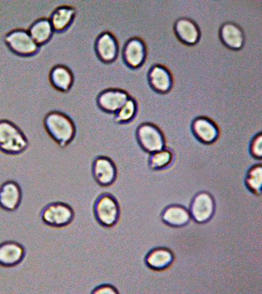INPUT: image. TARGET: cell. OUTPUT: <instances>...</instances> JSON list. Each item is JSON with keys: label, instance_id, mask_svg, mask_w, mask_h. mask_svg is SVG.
<instances>
[{"label": "cell", "instance_id": "obj_1", "mask_svg": "<svg viewBox=\"0 0 262 294\" xmlns=\"http://www.w3.org/2000/svg\"><path fill=\"white\" fill-rule=\"evenodd\" d=\"M43 125L50 138L62 148L68 146L76 135V127L73 120L59 111H52L47 114Z\"/></svg>", "mask_w": 262, "mask_h": 294}, {"label": "cell", "instance_id": "obj_2", "mask_svg": "<svg viewBox=\"0 0 262 294\" xmlns=\"http://www.w3.org/2000/svg\"><path fill=\"white\" fill-rule=\"evenodd\" d=\"M29 141L22 130L13 122L0 119V152L16 156L24 153L28 149Z\"/></svg>", "mask_w": 262, "mask_h": 294}, {"label": "cell", "instance_id": "obj_3", "mask_svg": "<svg viewBox=\"0 0 262 294\" xmlns=\"http://www.w3.org/2000/svg\"><path fill=\"white\" fill-rule=\"evenodd\" d=\"M93 211L97 222L106 228L116 226L121 213L118 199L110 192H103L97 197L93 204Z\"/></svg>", "mask_w": 262, "mask_h": 294}, {"label": "cell", "instance_id": "obj_4", "mask_svg": "<svg viewBox=\"0 0 262 294\" xmlns=\"http://www.w3.org/2000/svg\"><path fill=\"white\" fill-rule=\"evenodd\" d=\"M75 213L69 204L61 202H52L45 205L40 213L42 222L53 228H62L69 226L75 218Z\"/></svg>", "mask_w": 262, "mask_h": 294}, {"label": "cell", "instance_id": "obj_5", "mask_svg": "<svg viewBox=\"0 0 262 294\" xmlns=\"http://www.w3.org/2000/svg\"><path fill=\"white\" fill-rule=\"evenodd\" d=\"M92 174L96 183L103 187L111 186L118 177V168L114 161L105 155L96 157L92 164Z\"/></svg>", "mask_w": 262, "mask_h": 294}, {"label": "cell", "instance_id": "obj_6", "mask_svg": "<svg viewBox=\"0 0 262 294\" xmlns=\"http://www.w3.org/2000/svg\"><path fill=\"white\" fill-rule=\"evenodd\" d=\"M136 136L140 146L147 153H153L161 151L163 146V139L159 130L153 125L144 122L138 126Z\"/></svg>", "mask_w": 262, "mask_h": 294}, {"label": "cell", "instance_id": "obj_7", "mask_svg": "<svg viewBox=\"0 0 262 294\" xmlns=\"http://www.w3.org/2000/svg\"><path fill=\"white\" fill-rule=\"evenodd\" d=\"M23 190L20 184L13 180H7L0 186V208L8 212H13L20 206Z\"/></svg>", "mask_w": 262, "mask_h": 294}, {"label": "cell", "instance_id": "obj_8", "mask_svg": "<svg viewBox=\"0 0 262 294\" xmlns=\"http://www.w3.org/2000/svg\"><path fill=\"white\" fill-rule=\"evenodd\" d=\"M125 90L118 88H109L102 91L97 97V104L103 111L116 113L129 97Z\"/></svg>", "mask_w": 262, "mask_h": 294}, {"label": "cell", "instance_id": "obj_9", "mask_svg": "<svg viewBox=\"0 0 262 294\" xmlns=\"http://www.w3.org/2000/svg\"><path fill=\"white\" fill-rule=\"evenodd\" d=\"M25 256V248L19 242L6 240L0 243V266L15 267L22 262Z\"/></svg>", "mask_w": 262, "mask_h": 294}, {"label": "cell", "instance_id": "obj_10", "mask_svg": "<svg viewBox=\"0 0 262 294\" xmlns=\"http://www.w3.org/2000/svg\"><path fill=\"white\" fill-rule=\"evenodd\" d=\"M146 54V50L144 42L137 37L129 39L126 42L123 51L125 63L132 68L141 66L145 59Z\"/></svg>", "mask_w": 262, "mask_h": 294}, {"label": "cell", "instance_id": "obj_11", "mask_svg": "<svg viewBox=\"0 0 262 294\" xmlns=\"http://www.w3.org/2000/svg\"><path fill=\"white\" fill-rule=\"evenodd\" d=\"M148 80L150 87L159 93L168 92L172 84L170 72L161 64L154 65L150 68L148 74Z\"/></svg>", "mask_w": 262, "mask_h": 294}, {"label": "cell", "instance_id": "obj_12", "mask_svg": "<svg viewBox=\"0 0 262 294\" xmlns=\"http://www.w3.org/2000/svg\"><path fill=\"white\" fill-rule=\"evenodd\" d=\"M95 48L99 58L103 62L109 63L116 58L118 53V44L116 38L111 33H102L97 37Z\"/></svg>", "mask_w": 262, "mask_h": 294}, {"label": "cell", "instance_id": "obj_13", "mask_svg": "<svg viewBox=\"0 0 262 294\" xmlns=\"http://www.w3.org/2000/svg\"><path fill=\"white\" fill-rule=\"evenodd\" d=\"M174 31L178 38L187 45L194 44L200 38V33L198 26L188 18L178 19L174 23Z\"/></svg>", "mask_w": 262, "mask_h": 294}, {"label": "cell", "instance_id": "obj_14", "mask_svg": "<svg viewBox=\"0 0 262 294\" xmlns=\"http://www.w3.org/2000/svg\"><path fill=\"white\" fill-rule=\"evenodd\" d=\"M10 46L16 52L22 54L33 53L37 50V44L30 35L24 31H15L7 37Z\"/></svg>", "mask_w": 262, "mask_h": 294}, {"label": "cell", "instance_id": "obj_15", "mask_svg": "<svg viewBox=\"0 0 262 294\" xmlns=\"http://www.w3.org/2000/svg\"><path fill=\"white\" fill-rule=\"evenodd\" d=\"M220 37L224 44L232 50L239 49L244 42L242 30L232 22H227L222 26L220 30Z\"/></svg>", "mask_w": 262, "mask_h": 294}, {"label": "cell", "instance_id": "obj_16", "mask_svg": "<svg viewBox=\"0 0 262 294\" xmlns=\"http://www.w3.org/2000/svg\"><path fill=\"white\" fill-rule=\"evenodd\" d=\"M213 208L211 198L205 193L199 194L193 201L191 207L192 215L198 222L205 221L211 215Z\"/></svg>", "mask_w": 262, "mask_h": 294}, {"label": "cell", "instance_id": "obj_17", "mask_svg": "<svg viewBox=\"0 0 262 294\" xmlns=\"http://www.w3.org/2000/svg\"><path fill=\"white\" fill-rule=\"evenodd\" d=\"M51 80L56 89L62 92H66L70 90L72 86L73 76L67 67L58 65L52 70Z\"/></svg>", "mask_w": 262, "mask_h": 294}, {"label": "cell", "instance_id": "obj_18", "mask_svg": "<svg viewBox=\"0 0 262 294\" xmlns=\"http://www.w3.org/2000/svg\"><path fill=\"white\" fill-rule=\"evenodd\" d=\"M145 263L153 270H161L168 265L172 260L170 253L163 248H157L150 250L145 257Z\"/></svg>", "mask_w": 262, "mask_h": 294}, {"label": "cell", "instance_id": "obj_19", "mask_svg": "<svg viewBox=\"0 0 262 294\" xmlns=\"http://www.w3.org/2000/svg\"><path fill=\"white\" fill-rule=\"evenodd\" d=\"M75 15L73 8L61 6L55 10L51 16L50 22L53 29L61 31L66 29L72 22Z\"/></svg>", "mask_w": 262, "mask_h": 294}, {"label": "cell", "instance_id": "obj_20", "mask_svg": "<svg viewBox=\"0 0 262 294\" xmlns=\"http://www.w3.org/2000/svg\"><path fill=\"white\" fill-rule=\"evenodd\" d=\"M138 106L135 98L132 96L116 112L115 120L119 124L125 125L132 122L137 114Z\"/></svg>", "mask_w": 262, "mask_h": 294}, {"label": "cell", "instance_id": "obj_21", "mask_svg": "<svg viewBox=\"0 0 262 294\" xmlns=\"http://www.w3.org/2000/svg\"><path fill=\"white\" fill-rule=\"evenodd\" d=\"M194 132L202 141H212L216 137L217 131L213 125L205 118L196 119L193 124Z\"/></svg>", "mask_w": 262, "mask_h": 294}, {"label": "cell", "instance_id": "obj_22", "mask_svg": "<svg viewBox=\"0 0 262 294\" xmlns=\"http://www.w3.org/2000/svg\"><path fill=\"white\" fill-rule=\"evenodd\" d=\"M53 29L50 21L42 19L36 22L32 27L30 36L36 43H42L49 39Z\"/></svg>", "mask_w": 262, "mask_h": 294}, {"label": "cell", "instance_id": "obj_23", "mask_svg": "<svg viewBox=\"0 0 262 294\" xmlns=\"http://www.w3.org/2000/svg\"><path fill=\"white\" fill-rule=\"evenodd\" d=\"M163 218L169 225L180 226L187 222L189 215L184 209L178 206H173L168 208L164 211Z\"/></svg>", "mask_w": 262, "mask_h": 294}, {"label": "cell", "instance_id": "obj_24", "mask_svg": "<svg viewBox=\"0 0 262 294\" xmlns=\"http://www.w3.org/2000/svg\"><path fill=\"white\" fill-rule=\"evenodd\" d=\"M171 155L169 152L159 151L152 153L149 158V164L153 169L162 168L170 161Z\"/></svg>", "mask_w": 262, "mask_h": 294}, {"label": "cell", "instance_id": "obj_25", "mask_svg": "<svg viewBox=\"0 0 262 294\" xmlns=\"http://www.w3.org/2000/svg\"><path fill=\"white\" fill-rule=\"evenodd\" d=\"M249 186L254 190H258L261 184V168L256 167L251 170L248 178Z\"/></svg>", "mask_w": 262, "mask_h": 294}, {"label": "cell", "instance_id": "obj_26", "mask_svg": "<svg viewBox=\"0 0 262 294\" xmlns=\"http://www.w3.org/2000/svg\"><path fill=\"white\" fill-rule=\"evenodd\" d=\"M91 293L100 294H117L119 293V290L114 285L104 283L96 286L91 291Z\"/></svg>", "mask_w": 262, "mask_h": 294}, {"label": "cell", "instance_id": "obj_27", "mask_svg": "<svg viewBox=\"0 0 262 294\" xmlns=\"http://www.w3.org/2000/svg\"><path fill=\"white\" fill-rule=\"evenodd\" d=\"M251 151L254 156H261V136H257L253 141L251 146Z\"/></svg>", "mask_w": 262, "mask_h": 294}]
</instances>
